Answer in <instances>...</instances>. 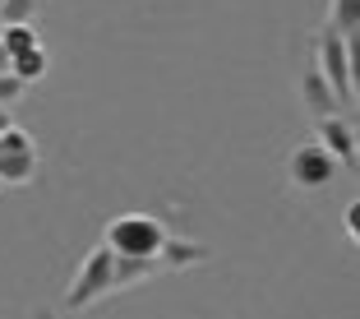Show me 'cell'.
<instances>
[{
    "mask_svg": "<svg viewBox=\"0 0 360 319\" xmlns=\"http://www.w3.org/2000/svg\"><path fill=\"white\" fill-rule=\"evenodd\" d=\"M314 65L319 75L328 79V88L338 93L342 111H356V61H351V42L342 37V32H333L328 23L314 32Z\"/></svg>",
    "mask_w": 360,
    "mask_h": 319,
    "instance_id": "6da1fadb",
    "label": "cell"
},
{
    "mask_svg": "<svg viewBox=\"0 0 360 319\" xmlns=\"http://www.w3.org/2000/svg\"><path fill=\"white\" fill-rule=\"evenodd\" d=\"M333 176H338V158L323 144H300L291 153V185L296 190H323Z\"/></svg>",
    "mask_w": 360,
    "mask_h": 319,
    "instance_id": "5b68a950",
    "label": "cell"
},
{
    "mask_svg": "<svg viewBox=\"0 0 360 319\" xmlns=\"http://www.w3.org/2000/svg\"><path fill=\"white\" fill-rule=\"evenodd\" d=\"M203 259H208V245L180 241V236H167V245L158 250V264L162 268H190V264H203Z\"/></svg>",
    "mask_w": 360,
    "mask_h": 319,
    "instance_id": "ba28073f",
    "label": "cell"
},
{
    "mask_svg": "<svg viewBox=\"0 0 360 319\" xmlns=\"http://www.w3.org/2000/svg\"><path fill=\"white\" fill-rule=\"evenodd\" d=\"M328 28L342 32L347 42L360 37V0H328Z\"/></svg>",
    "mask_w": 360,
    "mask_h": 319,
    "instance_id": "9c48e42d",
    "label": "cell"
},
{
    "mask_svg": "<svg viewBox=\"0 0 360 319\" xmlns=\"http://www.w3.org/2000/svg\"><path fill=\"white\" fill-rule=\"evenodd\" d=\"M167 236L171 232L158 223V218H148V213H120V218H111V223H106L102 245L111 250V255L158 259V250L167 245Z\"/></svg>",
    "mask_w": 360,
    "mask_h": 319,
    "instance_id": "7a4b0ae2",
    "label": "cell"
},
{
    "mask_svg": "<svg viewBox=\"0 0 360 319\" xmlns=\"http://www.w3.org/2000/svg\"><path fill=\"white\" fill-rule=\"evenodd\" d=\"M10 70L23 84H37V79H46V70H51V56H46V46H32V51L10 56Z\"/></svg>",
    "mask_w": 360,
    "mask_h": 319,
    "instance_id": "30bf717a",
    "label": "cell"
},
{
    "mask_svg": "<svg viewBox=\"0 0 360 319\" xmlns=\"http://www.w3.org/2000/svg\"><path fill=\"white\" fill-rule=\"evenodd\" d=\"M300 102H305V111L309 116H333V111H342V102H338V93L328 88V79L319 75V65H309L305 75H300Z\"/></svg>",
    "mask_w": 360,
    "mask_h": 319,
    "instance_id": "52a82bcc",
    "label": "cell"
},
{
    "mask_svg": "<svg viewBox=\"0 0 360 319\" xmlns=\"http://www.w3.org/2000/svg\"><path fill=\"white\" fill-rule=\"evenodd\" d=\"M111 292H116V255H111L106 245H97L93 255L79 264V277L70 282V292H65L60 306L65 310H88L93 301L111 296Z\"/></svg>",
    "mask_w": 360,
    "mask_h": 319,
    "instance_id": "3957f363",
    "label": "cell"
},
{
    "mask_svg": "<svg viewBox=\"0 0 360 319\" xmlns=\"http://www.w3.org/2000/svg\"><path fill=\"white\" fill-rule=\"evenodd\" d=\"M23 93H28V84H23L14 70H0V106H14Z\"/></svg>",
    "mask_w": 360,
    "mask_h": 319,
    "instance_id": "4fadbf2b",
    "label": "cell"
},
{
    "mask_svg": "<svg viewBox=\"0 0 360 319\" xmlns=\"http://www.w3.org/2000/svg\"><path fill=\"white\" fill-rule=\"evenodd\" d=\"M0 70H10V51L5 46H0Z\"/></svg>",
    "mask_w": 360,
    "mask_h": 319,
    "instance_id": "2e32d148",
    "label": "cell"
},
{
    "mask_svg": "<svg viewBox=\"0 0 360 319\" xmlns=\"http://www.w3.org/2000/svg\"><path fill=\"white\" fill-rule=\"evenodd\" d=\"M42 0H0V23H32Z\"/></svg>",
    "mask_w": 360,
    "mask_h": 319,
    "instance_id": "7c38bea8",
    "label": "cell"
},
{
    "mask_svg": "<svg viewBox=\"0 0 360 319\" xmlns=\"http://www.w3.org/2000/svg\"><path fill=\"white\" fill-rule=\"evenodd\" d=\"M37 176V144L19 125L0 130V185H28Z\"/></svg>",
    "mask_w": 360,
    "mask_h": 319,
    "instance_id": "277c9868",
    "label": "cell"
},
{
    "mask_svg": "<svg viewBox=\"0 0 360 319\" xmlns=\"http://www.w3.org/2000/svg\"><path fill=\"white\" fill-rule=\"evenodd\" d=\"M0 46H5L10 56L42 46V37H37V23H0Z\"/></svg>",
    "mask_w": 360,
    "mask_h": 319,
    "instance_id": "8fae6325",
    "label": "cell"
},
{
    "mask_svg": "<svg viewBox=\"0 0 360 319\" xmlns=\"http://www.w3.org/2000/svg\"><path fill=\"white\" fill-rule=\"evenodd\" d=\"M319 144L338 158V167H356V125H351L347 111H333V116H319Z\"/></svg>",
    "mask_w": 360,
    "mask_h": 319,
    "instance_id": "8992f818",
    "label": "cell"
},
{
    "mask_svg": "<svg viewBox=\"0 0 360 319\" xmlns=\"http://www.w3.org/2000/svg\"><path fill=\"white\" fill-rule=\"evenodd\" d=\"M14 125V116H10V106H0V130H10Z\"/></svg>",
    "mask_w": 360,
    "mask_h": 319,
    "instance_id": "9a60e30c",
    "label": "cell"
},
{
    "mask_svg": "<svg viewBox=\"0 0 360 319\" xmlns=\"http://www.w3.org/2000/svg\"><path fill=\"white\" fill-rule=\"evenodd\" d=\"M360 208H356V204H351V208H347V232H351V241H356V236H360Z\"/></svg>",
    "mask_w": 360,
    "mask_h": 319,
    "instance_id": "5bb4252c",
    "label": "cell"
}]
</instances>
